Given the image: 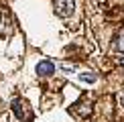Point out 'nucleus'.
Listing matches in <instances>:
<instances>
[{
  "mask_svg": "<svg viewBox=\"0 0 124 122\" xmlns=\"http://www.w3.org/2000/svg\"><path fill=\"white\" fill-rule=\"evenodd\" d=\"M10 108H12V114H14V118H16L18 122H31V120H33V116H35L31 104L24 98H14Z\"/></svg>",
  "mask_w": 124,
  "mask_h": 122,
  "instance_id": "1",
  "label": "nucleus"
},
{
  "mask_svg": "<svg viewBox=\"0 0 124 122\" xmlns=\"http://www.w3.org/2000/svg\"><path fill=\"white\" fill-rule=\"evenodd\" d=\"M53 8L55 14L61 18H69L75 12V2L73 0H53Z\"/></svg>",
  "mask_w": 124,
  "mask_h": 122,
  "instance_id": "2",
  "label": "nucleus"
},
{
  "mask_svg": "<svg viewBox=\"0 0 124 122\" xmlns=\"http://www.w3.org/2000/svg\"><path fill=\"white\" fill-rule=\"evenodd\" d=\"M55 73V63L51 59H43L37 63V75H41V77H49V75Z\"/></svg>",
  "mask_w": 124,
  "mask_h": 122,
  "instance_id": "3",
  "label": "nucleus"
},
{
  "mask_svg": "<svg viewBox=\"0 0 124 122\" xmlns=\"http://www.w3.org/2000/svg\"><path fill=\"white\" fill-rule=\"evenodd\" d=\"M112 47H114V51H116V53L124 55V27L116 33V37H114V45H112Z\"/></svg>",
  "mask_w": 124,
  "mask_h": 122,
  "instance_id": "4",
  "label": "nucleus"
},
{
  "mask_svg": "<svg viewBox=\"0 0 124 122\" xmlns=\"http://www.w3.org/2000/svg\"><path fill=\"white\" fill-rule=\"evenodd\" d=\"M98 75L96 73H90V71H85V73H79V81H85V84H96Z\"/></svg>",
  "mask_w": 124,
  "mask_h": 122,
  "instance_id": "5",
  "label": "nucleus"
},
{
  "mask_svg": "<svg viewBox=\"0 0 124 122\" xmlns=\"http://www.w3.org/2000/svg\"><path fill=\"white\" fill-rule=\"evenodd\" d=\"M120 65H122V67H124V59H122V61H120Z\"/></svg>",
  "mask_w": 124,
  "mask_h": 122,
  "instance_id": "6",
  "label": "nucleus"
}]
</instances>
